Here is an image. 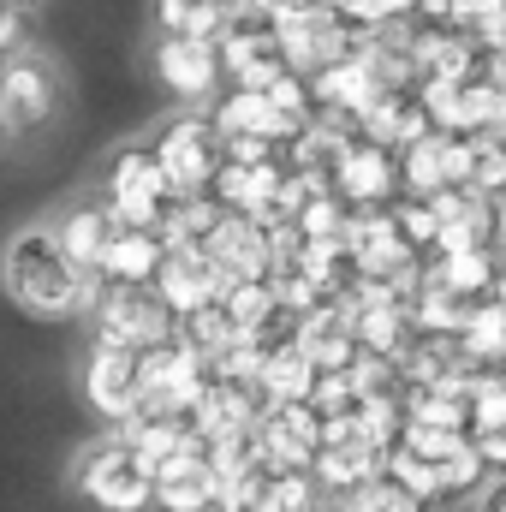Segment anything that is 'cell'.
I'll return each mask as SVG.
<instances>
[{
	"instance_id": "14",
	"label": "cell",
	"mask_w": 506,
	"mask_h": 512,
	"mask_svg": "<svg viewBox=\"0 0 506 512\" xmlns=\"http://www.w3.org/2000/svg\"><path fill=\"white\" fill-rule=\"evenodd\" d=\"M328 185H334V197H340L346 209H387V203L399 197V155L381 149V143H370V137L358 131Z\"/></svg>"
},
{
	"instance_id": "10",
	"label": "cell",
	"mask_w": 506,
	"mask_h": 512,
	"mask_svg": "<svg viewBox=\"0 0 506 512\" xmlns=\"http://www.w3.org/2000/svg\"><path fill=\"white\" fill-rule=\"evenodd\" d=\"M221 66H227V84H245V90H268L280 72H292L274 18L239 12V18L221 30Z\"/></svg>"
},
{
	"instance_id": "27",
	"label": "cell",
	"mask_w": 506,
	"mask_h": 512,
	"mask_svg": "<svg viewBox=\"0 0 506 512\" xmlns=\"http://www.w3.org/2000/svg\"><path fill=\"white\" fill-rule=\"evenodd\" d=\"M6 6H18V12H36V6H42V0H6Z\"/></svg>"
},
{
	"instance_id": "9",
	"label": "cell",
	"mask_w": 506,
	"mask_h": 512,
	"mask_svg": "<svg viewBox=\"0 0 506 512\" xmlns=\"http://www.w3.org/2000/svg\"><path fill=\"white\" fill-rule=\"evenodd\" d=\"M256 441L274 465L286 471H310L322 441H328V411L316 399H286V405H262L256 417Z\"/></svg>"
},
{
	"instance_id": "8",
	"label": "cell",
	"mask_w": 506,
	"mask_h": 512,
	"mask_svg": "<svg viewBox=\"0 0 506 512\" xmlns=\"http://www.w3.org/2000/svg\"><path fill=\"white\" fill-rule=\"evenodd\" d=\"M84 399L96 417L108 423H131L149 399V382H143V352L131 346H114V340H96L90 358H84Z\"/></svg>"
},
{
	"instance_id": "15",
	"label": "cell",
	"mask_w": 506,
	"mask_h": 512,
	"mask_svg": "<svg viewBox=\"0 0 506 512\" xmlns=\"http://www.w3.org/2000/svg\"><path fill=\"white\" fill-rule=\"evenodd\" d=\"M209 120L221 126V137H256V143H274V149H286V143L304 131L268 90H245V84H227V90L215 96Z\"/></svg>"
},
{
	"instance_id": "23",
	"label": "cell",
	"mask_w": 506,
	"mask_h": 512,
	"mask_svg": "<svg viewBox=\"0 0 506 512\" xmlns=\"http://www.w3.org/2000/svg\"><path fill=\"white\" fill-rule=\"evenodd\" d=\"M18 36H24V12L0 0V60H6V54H18Z\"/></svg>"
},
{
	"instance_id": "7",
	"label": "cell",
	"mask_w": 506,
	"mask_h": 512,
	"mask_svg": "<svg viewBox=\"0 0 506 512\" xmlns=\"http://www.w3.org/2000/svg\"><path fill=\"white\" fill-rule=\"evenodd\" d=\"M143 382H149V399L179 405V411H197L203 393L221 382V364L203 346H191L185 334H167L161 346L143 352Z\"/></svg>"
},
{
	"instance_id": "18",
	"label": "cell",
	"mask_w": 506,
	"mask_h": 512,
	"mask_svg": "<svg viewBox=\"0 0 506 512\" xmlns=\"http://www.w3.org/2000/svg\"><path fill=\"white\" fill-rule=\"evenodd\" d=\"M54 233H60V245H66V256H72L78 268L102 274V256H108L114 233H120V215H114L108 203H84V209H72Z\"/></svg>"
},
{
	"instance_id": "16",
	"label": "cell",
	"mask_w": 506,
	"mask_h": 512,
	"mask_svg": "<svg viewBox=\"0 0 506 512\" xmlns=\"http://www.w3.org/2000/svg\"><path fill=\"white\" fill-rule=\"evenodd\" d=\"M358 131L370 137V143H381V149H411L417 137H429L435 131V120H429V108H423V90L417 84H399V90H381L376 108L358 120Z\"/></svg>"
},
{
	"instance_id": "4",
	"label": "cell",
	"mask_w": 506,
	"mask_h": 512,
	"mask_svg": "<svg viewBox=\"0 0 506 512\" xmlns=\"http://www.w3.org/2000/svg\"><path fill=\"white\" fill-rule=\"evenodd\" d=\"M90 322H96V340H114V346H131V352H149L167 334H179V316L167 310V298L155 286H108L102 280V292L90 304Z\"/></svg>"
},
{
	"instance_id": "21",
	"label": "cell",
	"mask_w": 506,
	"mask_h": 512,
	"mask_svg": "<svg viewBox=\"0 0 506 512\" xmlns=\"http://www.w3.org/2000/svg\"><path fill=\"white\" fill-rule=\"evenodd\" d=\"M506 429V370H477L471 376V435Z\"/></svg>"
},
{
	"instance_id": "2",
	"label": "cell",
	"mask_w": 506,
	"mask_h": 512,
	"mask_svg": "<svg viewBox=\"0 0 506 512\" xmlns=\"http://www.w3.org/2000/svg\"><path fill=\"white\" fill-rule=\"evenodd\" d=\"M72 483H78V495L90 507H102V512H149L155 507V459L137 441H126V435L96 441L78 459Z\"/></svg>"
},
{
	"instance_id": "19",
	"label": "cell",
	"mask_w": 506,
	"mask_h": 512,
	"mask_svg": "<svg viewBox=\"0 0 506 512\" xmlns=\"http://www.w3.org/2000/svg\"><path fill=\"white\" fill-rule=\"evenodd\" d=\"M316 382H322V364L298 346H280L262 358V405H286V399H316Z\"/></svg>"
},
{
	"instance_id": "25",
	"label": "cell",
	"mask_w": 506,
	"mask_h": 512,
	"mask_svg": "<svg viewBox=\"0 0 506 512\" xmlns=\"http://www.w3.org/2000/svg\"><path fill=\"white\" fill-rule=\"evenodd\" d=\"M477 441V453L495 465V471H506V429H495V435H471Z\"/></svg>"
},
{
	"instance_id": "11",
	"label": "cell",
	"mask_w": 506,
	"mask_h": 512,
	"mask_svg": "<svg viewBox=\"0 0 506 512\" xmlns=\"http://www.w3.org/2000/svg\"><path fill=\"white\" fill-rule=\"evenodd\" d=\"M221 495H227V477H221V465H215L203 435L185 453L155 465V507L161 512H215Z\"/></svg>"
},
{
	"instance_id": "5",
	"label": "cell",
	"mask_w": 506,
	"mask_h": 512,
	"mask_svg": "<svg viewBox=\"0 0 506 512\" xmlns=\"http://www.w3.org/2000/svg\"><path fill=\"white\" fill-rule=\"evenodd\" d=\"M155 161L167 167L173 191H215V173L227 167V137L209 114H179L155 131Z\"/></svg>"
},
{
	"instance_id": "13",
	"label": "cell",
	"mask_w": 506,
	"mask_h": 512,
	"mask_svg": "<svg viewBox=\"0 0 506 512\" xmlns=\"http://www.w3.org/2000/svg\"><path fill=\"white\" fill-rule=\"evenodd\" d=\"M227 268L215 262L209 245H173L167 239V262H161V274H155V292L167 298V310L185 322L191 310H203V304H215L221 292H227Z\"/></svg>"
},
{
	"instance_id": "12",
	"label": "cell",
	"mask_w": 506,
	"mask_h": 512,
	"mask_svg": "<svg viewBox=\"0 0 506 512\" xmlns=\"http://www.w3.org/2000/svg\"><path fill=\"white\" fill-rule=\"evenodd\" d=\"M155 72H161V84H167L179 102H191V108L215 102V90L227 84L221 42H209V36H161V48H155Z\"/></svg>"
},
{
	"instance_id": "24",
	"label": "cell",
	"mask_w": 506,
	"mask_h": 512,
	"mask_svg": "<svg viewBox=\"0 0 506 512\" xmlns=\"http://www.w3.org/2000/svg\"><path fill=\"white\" fill-rule=\"evenodd\" d=\"M471 512H506V471H495V477H483V489H477V501H471Z\"/></svg>"
},
{
	"instance_id": "1",
	"label": "cell",
	"mask_w": 506,
	"mask_h": 512,
	"mask_svg": "<svg viewBox=\"0 0 506 512\" xmlns=\"http://www.w3.org/2000/svg\"><path fill=\"white\" fill-rule=\"evenodd\" d=\"M0 286L24 316L66 322V316H90V304L102 292V274L78 268L54 227H24L0 251Z\"/></svg>"
},
{
	"instance_id": "28",
	"label": "cell",
	"mask_w": 506,
	"mask_h": 512,
	"mask_svg": "<svg viewBox=\"0 0 506 512\" xmlns=\"http://www.w3.org/2000/svg\"><path fill=\"white\" fill-rule=\"evenodd\" d=\"M501 370H506V364H501Z\"/></svg>"
},
{
	"instance_id": "3",
	"label": "cell",
	"mask_w": 506,
	"mask_h": 512,
	"mask_svg": "<svg viewBox=\"0 0 506 512\" xmlns=\"http://www.w3.org/2000/svg\"><path fill=\"white\" fill-rule=\"evenodd\" d=\"M173 197L179 191H173V179H167V167L155 161L149 143L120 149L114 167H108V179H102V203L120 215V227H161L167 209H173Z\"/></svg>"
},
{
	"instance_id": "26",
	"label": "cell",
	"mask_w": 506,
	"mask_h": 512,
	"mask_svg": "<svg viewBox=\"0 0 506 512\" xmlns=\"http://www.w3.org/2000/svg\"><path fill=\"white\" fill-rule=\"evenodd\" d=\"M221 6H227L233 18H239V12H251V0H221Z\"/></svg>"
},
{
	"instance_id": "22",
	"label": "cell",
	"mask_w": 506,
	"mask_h": 512,
	"mask_svg": "<svg viewBox=\"0 0 506 512\" xmlns=\"http://www.w3.org/2000/svg\"><path fill=\"white\" fill-rule=\"evenodd\" d=\"M328 512H423L405 489H393L387 477L381 483H370V489H358V495H346V501H334Z\"/></svg>"
},
{
	"instance_id": "17",
	"label": "cell",
	"mask_w": 506,
	"mask_h": 512,
	"mask_svg": "<svg viewBox=\"0 0 506 512\" xmlns=\"http://www.w3.org/2000/svg\"><path fill=\"white\" fill-rule=\"evenodd\" d=\"M161 262H167V233L161 227H120L108 256H102V280L108 286H155Z\"/></svg>"
},
{
	"instance_id": "20",
	"label": "cell",
	"mask_w": 506,
	"mask_h": 512,
	"mask_svg": "<svg viewBox=\"0 0 506 512\" xmlns=\"http://www.w3.org/2000/svg\"><path fill=\"white\" fill-rule=\"evenodd\" d=\"M155 18L161 36H209V42H221V30L233 24L221 0H155Z\"/></svg>"
},
{
	"instance_id": "6",
	"label": "cell",
	"mask_w": 506,
	"mask_h": 512,
	"mask_svg": "<svg viewBox=\"0 0 506 512\" xmlns=\"http://www.w3.org/2000/svg\"><path fill=\"white\" fill-rule=\"evenodd\" d=\"M54 108H60V72L36 48L6 54L0 60V131L30 137L54 120Z\"/></svg>"
}]
</instances>
